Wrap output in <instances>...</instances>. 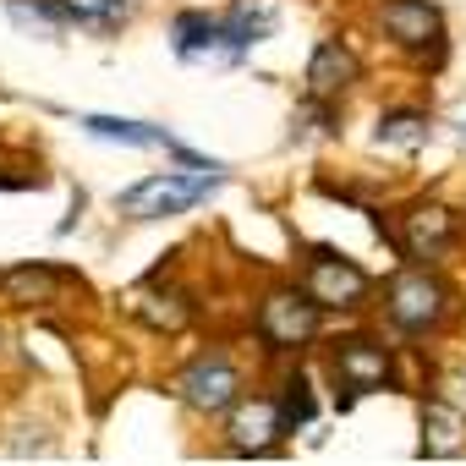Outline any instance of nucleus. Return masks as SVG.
Wrapping results in <instances>:
<instances>
[{
    "mask_svg": "<svg viewBox=\"0 0 466 466\" xmlns=\"http://www.w3.org/2000/svg\"><path fill=\"white\" fill-rule=\"evenodd\" d=\"M132 6H137V0H66L72 23H83V28H94V34L121 28V23L132 17Z\"/></svg>",
    "mask_w": 466,
    "mask_h": 466,
    "instance_id": "obj_17",
    "label": "nucleus"
},
{
    "mask_svg": "<svg viewBox=\"0 0 466 466\" xmlns=\"http://www.w3.org/2000/svg\"><path fill=\"white\" fill-rule=\"evenodd\" d=\"M83 127L94 132V137H110V143H127V148H176L165 132H154V127H143V121H116V116H83Z\"/></svg>",
    "mask_w": 466,
    "mask_h": 466,
    "instance_id": "obj_16",
    "label": "nucleus"
},
{
    "mask_svg": "<svg viewBox=\"0 0 466 466\" xmlns=\"http://www.w3.org/2000/svg\"><path fill=\"white\" fill-rule=\"evenodd\" d=\"M379 23L406 56H428L444 39V23H439V12L428 0H379Z\"/></svg>",
    "mask_w": 466,
    "mask_h": 466,
    "instance_id": "obj_9",
    "label": "nucleus"
},
{
    "mask_svg": "<svg viewBox=\"0 0 466 466\" xmlns=\"http://www.w3.org/2000/svg\"><path fill=\"white\" fill-rule=\"evenodd\" d=\"M384 308H390V319H395L406 335H422V329H439V324L450 319V291H444L428 269H417V275H395V280H390Z\"/></svg>",
    "mask_w": 466,
    "mask_h": 466,
    "instance_id": "obj_6",
    "label": "nucleus"
},
{
    "mask_svg": "<svg viewBox=\"0 0 466 466\" xmlns=\"http://www.w3.org/2000/svg\"><path fill=\"white\" fill-rule=\"evenodd\" d=\"M395 242L406 258L417 264H444L461 242V214L450 203H411L400 214V230H395Z\"/></svg>",
    "mask_w": 466,
    "mask_h": 466,
    "instance_id": "obj_3",
    "label": "nucleus"
},
{
    "mask_svg": "<svg viewBox=\"0 0 466 466\" xmlns=\"http://www.w3.org/2000/svg\"><path fill=\"white\" fill-rule=\"evenodd\" d=\"M6 6H12V17H17L23 28H39L45 39H56V34L72 23L66 0H6Z\"/></svg>",
    "mask_w": 466,
    "mask_h": 466,
    "instance_id": "obj_18",
    "label": "nucleus"
},
{
    "mask_svg": "<svg viewBox=\"0 0 466 466\" xmlns=\"http://www.w3.org/2000/svg\"><path fill=\"white\" fill-rule=\"evenodd\" d=\"M61 286H83V280H72V275L56 269V264H23V269H6V275H0V297L17 302V308H45V302L61 297Z\"/></svg>",
    "mask_w": 466,
    "mask_h": 466,
    "instance_id": "obj_12",
    "label": "nucleus"
},
{
    "mask_svg": "<svg viewBox=\"0 0 466 466\" xmlns=\"http://www.w3.org/2000/svg\"><path fill=\"white\" fill-rule=\"evenodd\" d=\"M132 313L148 324V329H165V335H181L192 324V302L181 291H137L132 297Z\"/></svg>",
    "mask_w": 466,
    "mask_h": 466,
    "instance_id": "obj_14",
    "label": "nucleus"
},
{
    "mask_svg": "<svg viewBox=\"0 0 466 466\" xmlns=\"http://www.w3.org/2000/svg\"><path fill=\"white\" fill-rule=\"evenodd\" d=\"M280 411H286V428H297V422H308V417H313V395H308V384H302V379H297V384H286Z\"/></svg>",
    "mask_w": 466,
    "mask_h": 466,
    "instance_id": "obj_19",
    "label": "nucleus"
},
{
    "mask_svg": "<svg viewBox=\"0 0 466 466\" xmlns=\"http://www.w3.org/2000/svg\"><path fill=\"white\" fill-rule=\"evenodd\" d=\"M176 390H181V400L192 411H230L242 400V373H237V362H230L225 351H208L176 379Z\"/></svg>",
    "mask_w": 466,
    "mask_h": 466,
    "instance_id": "obj_7",
    "label": "nucleus"
},
{
    "mask_svg": "<svg viewBox=\"0 0 466 466\" xmlns=\"http://www.w3.org/2000/svg\"><path fill=\"white\" fill-rule=\"evenodd\" d=\"M335 379H340L351 395L384 390V384H390V357H384V346H379V340H368V335L340 340V351H335Z\"/></svg>",
    "mask_w": 466,
    "mask_h": 466,
    "instance_id": "obj_10",
    "label": "nucleus"
},
{
    "mask_svg": "<svg viewBox=\"0 0 466 466\" xmlns=\"http://www.w3.org/2000/svg\"><path fill=\"white\" fill-rule=\"evenodd\" d=\"M280 433H291V428H286L280 400L253 395V400H237V406H230L225 444L237 450V455H264V450H275V444H280Z\"/></svg>",
    "mask_w": 466,
    "mask_h": 466,
    "instance_id": "obj_8",
    "label": "nucleus"
},
{
    "mask_svg": "<svg viewBox=\"0 0 466 466\" xmlns=\"http://www.w3.org/2000/svg\"><path fill=\"white\" fill-rule=\"evenodd\" d=\"M379 148H422L428 143V116L422 110H384L379 116V132H373Z\"/></svg>",
    "mask_w": 466,
    "mask_h": 466,
    "instance_id": "obj_15",
    "label": "nucleus"
},
{
    "mask_svg": "<svg viewBox=\"0 0 466 466\" xmlns=\"http://www.w3.org/2000/svg\"><path fill=\"white\" fill-rule=\"evenodd\" d=\"M319 302L308 297V291H297V286H280V291H269L264 302H258V335L275 346V351H297V346H308L313 335H319Z\"/></svg>",
    "mask_w": 466,
    "mask_h": 466,
    "instance_id": "obj_4",
    "label": "nucleus"
},
{
    "mask_svg": "<svg viewBox=\"0 0 466 466\" xmlns=\"http://www.w3.org/2000/svg\"><path fill=\"white\" fill-rule=\"evenodd\" d=\"M351 83H357V56L340 39H324L313 50V61H308V99L313 105H335Z\"/></svg>",
    "mask_w": 466,
    "mask_h": 466,
    "instance_id": "obj_11",
    "label": "nucleus"
},
{
    "mask_svg": "<svg viewBox=\"0 0 466 466\" xmlns=\"http://www.w3.org/2000/svg\"><path fill=\"white\" fill-rule=\"evenodd\" d=\"M219 181L214 165H187V170H159V176H143L137 187H127L116 198V208L127 219H165V214H181L192 208L198 198H208V187Z\"/></svg>",
    "mask_w": 466,
    "mask_h": 466,
    "instance_id": "obj_2",
    "label": "nucleus"
},
{
    "mask_svg": "<svg viewBox=\"0 0 466 466\" xmlns=\"http://www.w3.org/2000/svg\"><path fill=\"white\" fill-rule=\"evenodd\" d=\"M269 12L253 17V6H237V12H225V17H208V12H181L176 28H170V45L181 61H230V56H242L248 45H258L269 34Z\"/></svg>",
    "mask_w": 466,
    "mask_h": 466,
    "instance_id": "obj_1",
    "label": "nucleus"
},
{
    "mask_svg": "<svg viewBox=\"0 0 466 466\" xmlns=\"http://www.w3.org/2000/svg\"><path fill=\"white\" fill-rule=\"evenodd\" d=\"M466 450V417L444 400L422 406V455H461Z\"/></svg>",
    "mask_w": 466,
    "mask_h": 466,
    "instance_id": "obj_13",
    "label": "nucleus"
},
{
    "mask_svg": "<svg viewBox=\"0 0 466 466\" xmlns=\"http://www.w3.org/2000/svg\"><path fill=\"white\" fill-rule=\"evenodd\" d=\"M302 291H308L324 313H351V308L368 302L373 280H368L351 258H340V253H313L308 269H302Z\"/></svg>",
    "mask_w": 466,
    "mask_h": 466,
    "instance_id": "obj_5",
    "label": "nucleus"
}]
</instances>
